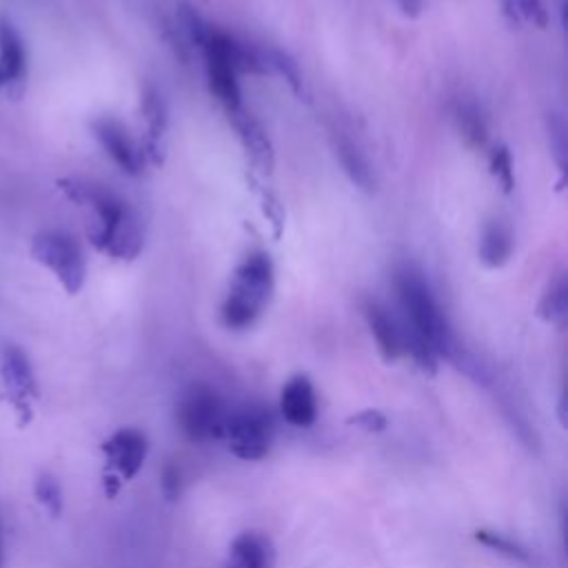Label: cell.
<instances>
[{
	"label": "cell",
	"instance_id": "7402d4cb",
	"mask_svg": "<svg viewBox=\"0 0 568 568\" xmlns=\"http://www.w3.org/2000/svg\"><path fill=\"white\" fill-rule=\"evenodd\" d=\"M475 539L481 546H486V548L495 550L497 555H504V557H508V559H513L517 564H526V566L535 564V557L530 555V550L526 546H521L519 541H515V539H510V537H506V535H501L497 530L477 528L475 530Z\"/></svg>",
	"mask_w": 568,
	"mask_h": 568
},
{
	"label": "cell",
	"instance_id": "d4e9b609",
	"mask_svg": "<svg viewBox=\"0 0 568 568\" xmlns=\"http://www.w3.org/2000/svg\"><path fill=\"white\" fill-rule=\"evenodd\" d=\"M548 142L552 158L561 173H566V160H568V140H566V122L559 113L548 115Z\"/></svg>",
	"mask_w": 568,
	"mask_h": 568
},
{
	"label": "cell",
	"instance_id": "d6a6232c",
	"mask_svg": "<svg viewBox=\"0 0 568 568\" xmlns=\"http://www.w3.org/2000/svg\"><path fill=\"white\" fill-rule=\"evenodd\" d=\"M224 568H237V566H235V564H231V561H226V564H224Z\"/></svg>",
	"mask_w": 568,
	"mask_h": 568
},
{
	"label": "cell",
	"instance_id": "d6986e66",
	"mask_svg": "<svg viewBox=\"0 0 568 568\" xmlns=\"http://www.w3.org/2000/svg\"><path fill=\"white\" fill-rule=\"evenodd\" d=\"M455 124L464 140V144L473 151H479L488 142V124L473 102H457L455 106Z\"/></svg>",
	"mask_w": 568,
	"mask_h": 568
},
{
	"label": "cell",
	"instance_id": "8992f818",
	"mask_svg": "<svg viewBox=\"0 0 568 568\" xmlns=\"http://www.w3.org/2000/svg\"><path fill=\"white\" fill-rule=\"evenodd\" d=\"M93 138L104 149V153L118 164V169L126 175H140L144 169L142 146L133 142L129 131L113 118H95L91 122Z\"/></svg>",
	"mask_w": 568,
	"mask_h": 568
},
{
	"label": "cell",
	"instance_id": "7a4b0ae2",
	"mask_svg": "<svg viewBox=\"0 0 568 568\" xmlns=\"http://www.w3.org/2000/svg\"><path fill=\"white\" fill-rule=\"evenodd\" d=\"M29 253L40 266L49 268L55 275V280L69 295L80 293L87 280V260L75 237L64 231L44 229L31 237Z\"/></svg>",
	"mask_w": 568,
	"mask_h": 568
},
{
	"label": "cell",
	"instance_id": "1f68e13d",
	"mask_svg": "<svg viewBox=\"0 0 568 568\" xmlns=\"http://www.w3.org/2000/svg\"><path fill=\"white\" fill-rule=\"evenodd\" d=\"M2 87H7V80H4V73L0 71V89H2Z\"/></svg>",
	"mask_w": 568,
	"mask_h": 568
},
{
	"label": "cell",
	"instance_id": "7c38bea8",
	"mask_svg": "<svg viewBox=\"0 0 568 568\" xmlns=\"http://www.w3.org/2000/svg\"><path fill=\"white\" fill-rule=\"evenodd\" d=\"M140 109L146 122V140L142 144V153L144 160H151L153 164L162 162V138L169 124V111H166V102L162 98V93L146 84L140 98Z\"/></svg>",
	"mask_w": 568,
	"mask_h": 568
},
{
	"label": "cell",
	"instance_id": "ba28073f",
	"mask_svg": "<svg viewBox=\"0 0 568 568\" xmlns=\"http://www.w3.org/2000/svg\"><path fill=\"white\" fill-rule=\"evenodd\" d=\"M0 377H2V384H4V390H7L9 399L20 410L29 408V402L33 397H38V384H36L33 366H31L27 353L20 346H16V344L4 346L2 364H0Z\"/></svg>",
	"mask_w": 568,
	"mask_h": 568
},
{
	"label": "cell",
	"instance_id": "6da1fadb",
	"mask_svg": "<svg viewBox=\"0 0 568 568\" xmlns=\"http://www.w3.org/2000/svg\"><path fill=\"white\" fill-rule=\"evenodd\" d=\"M395 293L404 313L402 324L422 339L437 357H453L455 339L450 326L419 271L404 266L395 273Z\"/></svg>",
	"mask_w": 568,
	"mask_h": 568
},
{
	"label": "cell",
	"instance_id": "4fadbf2b",
	"mask_svg": "<svg viewBox=\"0 0 568 568\" xmlns=\"http://www.w3.org/2000/svg\"><path fill=\"white\" fill-rule=\"evenodd\" d=\"M226 561L237 568H275V546L268 535L246 530L231 541Z\"/></svg>",
	"mask_w": 568,
	"mask_h": 568
},
{
	"label": "cell",
	"instance_id": "603a6c76",
	"mask_svg": "<svg viewBox=\"0 0 568 568\" xmlns=\"http://www.w3.org/2000/svg\"><path fill=\"white\" fill-rule=\"evenodd\" d=\"M490 173L497 180V184L501 186L504 193H510L515 189V169H513V155L510 151L499 144L493 149L490 153Z\"/></svg>",
	"mask_w": 568,
	"mask_h": 568
},
{
	"label": "cell",
	"instance_id": "4dcf8cb0",
	"mask_svg": "<svg viewBox=\"0 0 568 568\" xmlns=\"http://www.w3.org/2000/svg\"><path fill=\"white\" fill-rule=\"evenodd\" d=\"M4 564V552H2V535H0V568Z\"/></svg>",
	"mask_w": 568,
	"mask_h": 568
},
{
	"label": "cell",
	"instance_id": "9c48e42d",
	"mask_svg": "<svg viewBox=\"0 0 568 568\" xmlns=\"http://www.w3.org/2000/svg\"><path fill=\"white\" fill-rule=\"evenodd\" d=\"M231 126L237 133V140L242 142L246 155L251 158V162L262 171L268 173L273 169V144L264 131V126L260 124V120L246 111L244 106H237L233 111H226Z\"/></svg>",
	"mask_w": 568,
	"mask_h": 568
},
{
	"label": "cell",
	"instance_id": "ac0fdd59",
	"mask_svg": "<svg viewBox=\"0 0 568 568\" xmlns=\"http://www.w3.org/2000/svg\"><path fill=\"white\" fill-rule=\"evenodd\" d=\"M510 253H513V233H510V229L499 220H490L481 229V237H479V260H481V264L488 266V268H499L508 262Z\"/></svg>",
	"mask_w": 568,
	"mask_h": 568
},
{
	"label": "cell",
	"instance_id": "3957f363",
	"mask_svg": "<svg viewBox=\"0 0 568 568\" xmlns=\"http://www.w3.org/2000/svg\"><path fill=\"white\" fill-rule=\"evenodd\" d=\"M226 406L220 395L206 384H193L178 402L175 419L180 430L191 442L222 439L226 424Z\"/></svg>",
	"mask_w": 568,
	"mask_h": 568
},
{
	"label": "cell",
	"instance_id": "f546056e",
	"mask_svg": "<svg viewBox=\"0 0 568 568\" xmlns=\"http://www.w3.org/2000/svg\"><path fill=\"white\" fill-rule=\"evenodd\" d=\"M397 9L402 11V16L406 18H417L422 13V7H424V0H395Z\"/></svg>",
	"mask_w": 568,
	"mask_h": 568
},
{
	"label": "cell",
	"instance_id": "83f0119b",
	"mask_svg": "<svg viewBox=\"0 0 568 568\" xmlns=\"http://www.w3.org/2000/svg\"><path fill=\"white\" fill-rule=\"evenodd\" d=\"M348 424L357 426V428H362L366 433H382V430H386L388 419H386L384 413H379L375 408H366V410L348 417Z\"/></svg>",
	"mask_w": 568,
	"mask_h": 568
},
{
	"label": "cell",
	"instance_id": "4316f807",
	"mask_svg": "<svg viewBox=\"0 0 568 568\" xmlns=\"http://www.w3.org/2000/svg\"><path fill=\"white\" fill-rule=\"evenodd\" d=\"M508 9L539 29L548 24V11L544 7V0H508Z\"/></svg>",
	"mask_w": 568,
	"mask_h": 568
},
{
	"label": "cell",
	"instance_id": "8fae6325",
	"mask_svg": "<svg viewBox=\"0 0 568 568\" xmlns=\"http://www.w3.org/2000/svg\"><path fill=\"white\" fill-rule=\"evenodd\" d=\"M282 417L297 428H306L317 417V397L313 382L306 375H293L280 393Z\"/></svg>",
	"mask_w": 568,
	"mask_h": 568
},
{
	"label": "cell",
	"instance_id": "44dd1931",
	"mask_svg": "<svg viewBox=\"0 0 568 568\" xmlns=\"http://www.w3.org/2000/svg\"><path fill=\"white\" fill-rule=\"evenodd\" d=\"M264 58H266V67L273 69L280 78H284V82H286L288 89L297 95V100H304V102L311 100L308 87H306V82H304V75H302L297 62H295L286 51L268 49V51L264 53Z\"/></svg>",
	"mask_w": 568,
	"mask_h": 568
},
{
	"label": "cell",
	"instance_id": "277c9868",
	"mask_svg": "<svg viewBox=\"0 0 568 568\" xmlns=\"http://www.w3.org/2000/svg\"><path fill=\"white\" fill-rule=\"evenodd\" d=\"M222 439L229 442V450L235 457L246 462L262 459L273 442V419L262 406L229 410Z\"/></svg>",
	"mask_w": 568,
	"mask_h": 568
},
{
	"label": "cell",
	"instance_id": "52a82bcc",
	"mask_svg": "<svg viewBox=\"0 0 568 568\" xmlns=\"http://www.w3.org/2000/svg\"><path fill=\"white\" fill-rule=\"evenodd\" d=\"M102 453L106 455L111 468L124 481H129L140 473L149 455V439L138 428H120L102 444Z\"/></svg>",
	"mask_w": 568,
	"mask_h": 568
},
{
	"label": "cell",
	"instance_id": "cb8c5ba5",
	"mask_svg": "<svg viewBox=\"0 0 568 568\" xmlns=\"http://www.w3.org/2000/svg\"><path fill=\"white\" fill-rule=\"evenodd\" d=\"M36 497L49 510L51 517H60L64 501H62V488L53 475L42 473L36 479Z\"/></svg>",
	"mask_w": 568,
	"mask_h": 568
},
{
	"label": "cell",
	"instance_id": "5b68a950",
	"mask_svg": "<svg viewBox=\"0 0 568 568\" xmlns=\"http://www.w3.org/2000/svg\"><path fill=\"white\" fill-rule=\"evenodd\" d=\"M273 291V264L266 253L246 255L233 273L229 295L262 313Z\"/></svg>",
	"mask_w": 568,
	"mask_h": 568
},
{
	"label": "cell",
	"instance_id": "f1b7e54d",
	"mask_svg": "<svg viewBox=\"0 0 568 568\" xmlns=\"http://www.w3.org/2000/svg\"><path fill=\"white\" fill-rule=\"evenodd\" d=\"M162 493L166 499H175L180 495V470L173 464H166L162 470Z\"/></svg>",
	"mask_w": 568,
	"mask_h": 568
},
{
	"label": "cell",
	"instance_id": "2e32d148",
	"mask_svg": "<svg viewBox=\"0 0 568 568\" xmlns=\"http://www.w3.org/2000/svg\"><path fill=\"white\" fill-rule=\"evenodd\" d=\"M206 82L209 91L224 106V111H233L242 106V93L237 84V73L229 60L217 55H206Z\"/></svg>",
	"mask_w": 568,
	"mask_h": 568
},
{
	"label": "cell",
	"instance_id": "30bf717a",
	"mask_svg": "<svg viewBox=\"0 0 568 568\" xmlns=\"http://www.w3.org/2000/svg\"><path fill=\"white\" fill-rule=\"evenodd\" d=\"M364 317L371 328V335L375 339V346L384 362H395L404 355V326L399 320H395L388 308H384L379 302L368 300L364 304Z\"/></svg>",
	"mask_w": 568,
	"mask_h": 568
},
{
	"label": "cell",
	"instance_id": "ffe728a7",
	"mask_svg": "<svg viewBox=\"0 0 568 568\" xmlns=\"http://www.w3.org/2000/svg\"><path fill=\"white\" fill-rule=\"evenodd\" d=\"M537 317L546 324L564 326L568 317V284L564 275H557L548 282L544 288L539 302H537Z\"/></svg>",
	"mask_w": 568,
	"mask_h": 568
},
{
	"label": "cell",
	"instance_id": "5bb4252c",
	"mask_svg": "<svg viewBox=\"0 0 568 568\" xmlns=\"http://www.w3.org/2000/svg\"><path fill=\"white\" fill-rule=\"evenodd\" d=\"M144 246V231L138 213L129 209L124 217L118 222V226L109 233L104 244L100 246V253L120 260V262H131L140 255Z\"/></svg>",
	"mask_w": 568,
	"mask_h": 568
},
{
	"label": "cell",
	"instance_id": "e0dca14e",
	"mask_svg": "<svg viewBox=\"0 0 568 568\" xmlns=\"http://www.w3.org/2000/svg\"><path fill=\"white\" fill-rule=\"evenodd\" d=\"M333 149H335V158L342 166V171L346 173V178L364 193H373L375 189V175H373V169L366 160V155L357 149V144H353L351 140L346 138H337L333 142Z\"/></svg>",
	"mask_w": 568,
	"mask_h": 568
},
{
	"label": "cell",
	"instance_id": "484cf974",
	"mask_svg": "<svg viewBox=\"0 0 568 568\" xmlns=\"http://www.w3.org/2000/svg\"><path fill=\"white\" fill-rule=\"evenodd\" d=\"M160 31H162V40L169 44L171 53L182 60V62H189V55H191V44L189 40L184 38V33L180 31L178 22H171L166 18L160 20Z\"/></svg>",
	"mask_w": 568,
	"mask_h": 568
},
{
	"label": "cell",
	"instance_id": "9a60e30c",
	"mask_svg": "<svg viewBox=\"0 0 568 568\" xmlns=\"http://www.w3.org/2000/svg\"><path fill=\"white\" fill-rule=\"evenodd\" d=\"M0 71L4 73L7 87L22 84L27 78L24 40L7 16H0Z\"/></svg>",
	"mask_w": 568,
	"mask_h": 568
}]
</instances>
